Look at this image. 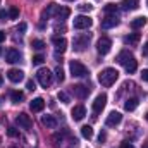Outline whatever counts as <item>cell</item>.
I'll list each match as a JSON object with an SVG mask.
<instances>
[{"instance_id":"1","label":"cell","mask_w":148,"mask_h":148,"mask_svg":"<svg viewBox=\"0 0 148 148\" xmlns=\"http://www.w3.org/2000/svg\"><path fill=\"white\" fill-rule=\"evenodd\" d=\"M117 62H119L121 66H124L126 71L129 74H133L136 71V67H138V64H136V60H134V55H133L129 50H122V52L117 55Z\"/></svg>"},{"instance_id":"2","label":"cell","mask_w":148,"mask_h":148,"mask_svg":"<svg viewBox=\"0 0 148 148\" xmlns=\"http://www.w3.org/2000/svg\"><path fill=\"white\" fill-rule=\"evenodd\" d=\"M117 77H119V73L115 71V69H112V67H107V69H103L102 73L98 74V81H100V84L102 86H112L115 81H117Z\"/></svg>"},{"instance_id":"3","label":"cell","mask_w":148,"mask_h":148,"mask_svg":"<svg viewBox=\"0 0 148 148\" xmlns=\"http://www.w3.org/2000/svg\"><path fill=\"white\" fill-rule=\"evenodd\" d=\"M69 69H71L73 77H86V76L90 74V73H88V69H86V66H84V64H81L79 60H71Z\"/></svg>"},{"instance_id":"4","label":"cell","mask_w":148,"mask_h":148,"mask_svg":"<svg viewBox=\"0 0 148 148\" xmlns=\"http://www.w3.org/2000/svg\"><path fill=\"white\" fill-rule=\"evenodd\" d=\"M36 79L43 88H48V86L52 84V81H53V74L50 73L47 67H43V69H40L36 73Z\"/></svg>"},{"instance_id":"5","label":"cell","mask_w":148,"mask_h":148,"mask_svg":"<svg viewBox=\"0 0 148 148\" xmlns=\"http://www.w3.org/2000/svg\"><path fill=\"white\" fill-rule=\"evenodd\" d=\"M90 40H91V35L90 33H84V35H79L73 40V45H74V50L76 52H83L88 45H90Z\"/></svg>"},{"instance_id":"6","label":"cell","mask_w":148,"mask_h":148,"mask_svg":"<svg viewBox=\"0 0 148 148\" xmlns=\"http://www.w3.org/2000/svg\"><path fill=\"white\" fill-rule=\"evenodd\" d=\"M91 24H93V21H91L90 16H77V17H74V28L76 29H88Z\"/></svg>"},{"instance_id":"7","label":"cell","mask_w":148,"mask_h":148,"mask_svg":"<svg viewBox=\"0 0 148 148\" xmlns=\"http://www.w3.org/2000/svg\"><path fill=\"white\" fill-rule=\"evenodd\" d=\"M110 47H112V41H110V38H107V36H102L98 40V43H97V50H98L100 55H107L110 52Z\"/></svg>"},{"instance_id":"8","label":"cell","mask_w":148,"mask_h":148,"mask_svg":"<svg viewBox=\"0 0 148 148\" xmlns=\"http://www.w3.org/2000/svg\"><path fill=\"white\" fill-rule=\"evenodd\" d=\"M16 122L19 124V127H23V129H31V126H33V121H31V117L28 115V114H19L17 117H16Z\"/></svg>"},{"instance_id":"9","label":"cell","mask_w":148,"mask_h":148,"mask_svg":"<svg viewBox=\"0 0 148 148\" xmlns=\"http://www.w3.org/2000/svg\"><path fill=\"white\" fill-rule=\"evenodd\" d=\"M73 93L74 97H77V98H86L88 97V93H90V88L88 86H84V84H74L73 86Z\"/></svg>"},{"instance_id":"10","label":"cell","mask_w":148,"mask_h":148,"mask_svg":"<svg viewBox=\"0 0 148 148\" xmlns=\"http://www.w3.org/2000/svg\"><path fill=\"white\" fill-rule=\"evenodd\" d=\"M105 103H107V95H98L97 98H95V102H93V112L95 114H98V112L103 110V107H105Z\"/></svg>"},{"instance_id":"11","label":"cell","mask_w":148,"mask_h":148,"mask_svg":"<svg viewBox=\"0 0 148 148\" xmlns=\"http://www.w3.org/2000/svg\"><path fill=\"white\" fill-rule=\"evenodd\" d=\"M5 60L10 62V64L19 62V60H21V53H19V50H16V48H9V50L5 52Z\"/></svg>"},{"instance_id":"12","label":"cell","mask_w":148,"mask_h":148,"mask_svg":"<svg viewBox=\"0 0 148 148\" xmlns=\"http://www.w3.org/2000/svg\"><path fill=\"white\" fill-rule=\"evenodd\" d=\"M52 43L55 45V50L57 52H66V48H67V40L66 38H62V36H53L52 38Z\"/></svg>"},{"instance_id":"13","label":"cell","mask_w":148,"mask_h":148,"mask_svg":"<svg viewBox=\"0 0 148 148\" xmlns=\"http://www.w3.org/2000/svg\"><path fill=\"white\" fill-rule=\"evenodd\" d=\"M117 24H119V19H117V16H105V19H102V28H103V29L115 28Z\"/></svg>"},{"instance_id":"14","label":"cell","mask_w":148,"mask_h":148,"mask_svg":"<svg viewBox=\"0 0 148 148\" xmlns=\"http://www.w3.org/2000/svg\"><path fill=\"white\" fill-rule=\"evenodd\" d=\"M7 77H9L12 83H19V81L24 79V73L19 71V69H10V71L7 73Z\"/></svg>"},{"instance_id":"15","label":"cell","mask_w":148,"mask_h":148,"mask_svg":"<svg viewBox=\"0 0 148 148\" xmlns=\"http://www.w3.org/2000/svg\"><path fill=\"white\" fill-rule=\"evenodd\" d=\"M121 121H122V115H121L119 112H110L109 117L105 119V124H107V126H117Z\"/></svg>"},{"instance_id":"16","label":"cell","mask_w":148,"mask_h":148,"mask_svg":"<svg viewBox=\"0 0 148 148\" xmlns=\"http://www.w3.org/2000/svg\"><path fill=\"white\" fill-rule=\"evenodd\" d=\"M57 9H59V5H55V3H48L47 9L41 12V19H48V17L55 16V14H57Z\"/></svg>"},{"instance_id":"17","label":"cell","mask_w":148,"mask_h":148,"mask_svg":"<svg viewBox=\"0 0 148 148\" xmlns=\"http://www.w3.org/2000/svg\"><path fill=\"white\" fill-rule=\"evenodd\" d=\"M41 124L45 127H48V129H55L57 127V119L53 115H43L41 117Z\"/></svg>"},{"instance_id":"18","label":"cell","mask_w":148,"mask_h":148,"mask_svg":"<svg viewBox=\"0 0 148 148\" xmlns=\"http://www.w3.org/2000/svg\"><path fill=\"white\" fill-rule=\"evenodd\" d=\"M71 114H73L74 121H81V119H84V115H86V109H84L83 105H76Z\"/></svg>"},{"instance_id":"19","label":"cell","mask_w":148,"mask_h":148,"mask_svg":"<svg viewBox=\"0 0 148 148\" xmlns=\"http://www.w3.org/2000/svg\"><path fill=\"white\" fill-rule=\"evenodd\" d=\"M43 107H45V100H43V98H35V100H31V103H29V109L33 112L43 110Z\"/></svg>"},{"instance_id":"20","label":"cell","mask_w":148,"mask_h":148,"mask_svg":"<svg viewBox=\"0 0 148 148\" xmlns=\"http://www.w3.org/2000/svg\"><path fill=\"white\" fill-rule=\"evenodd\" d=\"M122 9L124 10H134V9H138V5H140V0H122Z\"/></svg>"},{"instance_id":"21","label":"cell","mask_w":148,"mask_h":148,"mask_svg":"<svg viewBox=\"0 0 148 148\" xmlns=\"http://www.w3.org/2000/svg\"><path fill=\"white\" fill-rule=\"evenodd\" d=\"M69 14H71V10L67 9V7H59L57 9V19H60V21H64V19H67L69 17Z\"/></svg>"},{"instance_id":"22","label":"cell","mask_w":148,"mask_h":148,"mask_svg":"<svg viewBox=\"0 0 148 148\" xmlns=\"http://www.w3.org/2000/svg\"><path fill=\"white\" fill-rule=\"evenodd\" d=\"M145 24H147V17H136V19L131 21V28H133V29H140V28H143Z\"/></svg>"},{"instance_id":"23","label":"cell","mask_w":148,"mask_h":148,"mask_svg":"<svg viewBox=\"0 0 148 148\" xmlns=\"http://www.w3.org/2000/svg\"><path fill=\"white\" fill-rule=\"evenodd\" d=\"M103 12H105L107 16H117V14H119V7L114 5V3H107V5L103 7Z\"/></svg>"},{"instance_id":"24","label":"cell","mask_w":148,"mask_h":148,"mask_svg":"<svg viewBox=\"0 0 148 148\" xmlns=\"http://www.w3.org/2000/svg\"><path fill=\"white\" fill-rule=\"evenodd\" d=\"M136 107H138V98H127L126 103H124V109L127 112H133Z\"/></svg>"},{"instance_id":"25","label":"cell","mask_w":148,"mask_h":148,"mask_svg":"<svg viewBox=\"0 0 148 148\" xmlns=\"http://www.w3.org/2000/svg\"><path fill=\"white\" fill-rule=\"evenodd\" d=\"M138 41H140V35L138 33H131V35L124 36V43L126 45H136Z\"/></svg>"},{"instance_id":"26","label":"cell","mask_w":148,"mask_h":148,"mask_svg":"<svg viewBox=\"0 0 148 148\" xmlns=\"http://www.w3.org/2000/svg\"><path fill=\"white\" fill-rule=\"evenodd\" d=\"M81 134H83V138H86V140L93 138V127H91V126H83V127H81Z\"/></svg>"},{"instance_id":"27","label":"cell","mask_w":148,"mask_h":148,"mask_svg":"<svg viewBox=\"0 0 148 148\" xmlns=\"http://www.w3.org/2000/svg\"><path fill=\"white\" fill-rule=\"evenodd\" d=\"M10 98H12L14 103H21V102L24 100V95H23L21 91H12V93H10Z\"/></svg>"},{"instance_id":"28","label":"cell","mask_w":148,"mask_h":148,"mask_svg":"<svg viewBox=\"0 0 148 148\" xmlns=\"http://www.w3.org/2000/svg\"><path fill=\"white\" fill-rule=\"evenodd\" d=\"M31 47H33L35 50H43V48H45V41H41V40H33V41H31Z\"/></svg>"},{"instance_id":"29","label":"cell","mask_w":148,"mask_h":148,"mask_svg":"<svg viewBox=\"0 0 148 148\" xmlns=\"http://www.w3.org/2000/svg\"><path fill=\"white\" fill-rule=\"evenodd\" d=\"M9 17L10 19H17L19 17V9L17 7H10L9 9Z\"/></svg>"},{"instance_id":"30","label":"cell","mask_w":148,"mask_h":148,"mask_svg":"<svg viewBox=\"0 0 148 148\" xmlns=\"http://www.w3.org/2000/svg\"><path fill=\"white\" fill-rule=\"evenodd\" d=\"M59 100H60L62 103H69V102H71V98H69V95H67L66 91H59Z\"/></svg>"},{"instance_id":"31","label":"cell","mask_w":148,"mask_h":148,"mask_svg":"<svg viewBox=\"0 0 148 148\" xmlns=\"http://www.w3.org/2000/svg\"><path fill=\"white\" fill-rule=\"evenodd\" d=\"M55 77L59 79V83L64 81V71H62V67H55Z\"/></svg>"},{"instance_id":"32","label":"cell","mask_w":148,"mask_h":148,"mask_svg":"<svg viewBox=\"0 0 148 148\" xmlns=\"http://www.w3.org/2000/svg\"><path fill=\"white\" fill-rule=\"evenodd\" d=\"M7 134H9L10 138H17V136H19V131H17L16 127H9V129H7Z\"/></svg>"},{"instance_id":"33","label":"cell","mask_w":148,"mask_h":148,"mask_svg":"<svg viewBox=\"0 0 148 148\" xmlns=\"http://www.w3.org/2000/svg\"><path fill=\"white\" fill-rule=\"evenodd\" d=\"M43 60H45L43 55H35V57H33V66H40V64H43Z\"/></svg>"},{"instance_id":"34","label":"cell","mask_w":148,"mask_h":148,"mask_svg":"<svg viewBox=\"0 0 148 148\" xmlns=\"http://www.w3.org/2000/svg\"><path fill=\"white\" fill-rule=\"evenodd\" d=\"M26 88H28L29 91H33V90H36V84H35V81H33V79H29V81L26 83Z\"/></svg>"},{"instance_id":"35","label":"cell","mask_w":148,"mask_h":148,"mask_svg":"<svg viewBox=\"0 0 148 148\" xmlns=\"http://www.w3.org/2000/svg\"><path fill=\"white\" fill-rule=\"evenodd\" d=\"M53 141H55V147H59L62 141H64V138H62V134H55L53 136Z\"/></svg>"},{"instance_id":"36","label":"cell","mask_w":148,"mask_h":148,"mask_svg":"<svg viewBox=\"0 0 148 148\" xmlns=\"http://www.w3.org/2000/svg\"><path fill=\"white\" fill-rule=\"evenodd\" d=\"M79 10H83V12L88 10V12H90V10H91V5H90V3H81V5H79Z\"/></svg>"},{"instance_id":"37","label":"cell","mask_w":148,"mask_h":148,"mask_svg":"<svg viewBox=\"0 0 148 148\" xmlns=\"http://www.w3.org/2000/svg\"><path fill=\"white\" fill-rule=\"evenodd\" d=\"M7 17H9V12H7V10H0V19H2V21H5Z\"/></svg>"},{"instance_id":"38","label":"cell","mask_w":148,"mask_h":148,"mask_svg":"<svg viewBox=\"0 0 148 148\" xmlns=\"http://www.w3.org/2000/svg\"><path fill=\"white\" fill-rule=\"evenodd\" d=\"M141 79L143 81H148V69H143L141 71Z\"/></svg>"},{"instance_id":"39","label":"cell","mask_w":148,"mask_h":148,"mask_svg":"<svg viewBox=\"0 0 148 148\" xmlns=\"http://www.w3.org/2000/svg\"><path fill=\"white\" fill-rule=\"evenodd\" d=\"M121 148H134V147H133L129 141H122V143H121Z\"/></svg>"},{"instance_id":"40","label":"cell","mask_w":148,"mask_h":148,"mask_svg":"<svg viewBox=\"0 0 148 148\" xmlns=\"http://www.w3.org/2000/svg\"><path fill=\"white\" fill-rule=\"evenodd\" d=\"M17 31H21V33H23V31H26V23H21V24L17 26Z\"/></svg>"},{"instance_id":"41","label":"cell","mask_w":148,"mask_h":148,"mask_svg":"<svg viewBox=\"0 0 148 148\" xmlns=\"http://www.w3.org/2000/svg\"><path fill=\"white\" fill-rule=\"evenodd\" d=\"M55 31H57V33H60V31L64 33V31H66V28H64V26H59V24H57V26H55Z\"/></svg>"},{"instance_id":"42","label":"cell","mask_w":148,"mask_h":148,"mask_svg":"<svg viewBox=\"0 0 148 148\" xmlns=\"http://www.w3.org/2000/svg\"><path fill=\"white\" fill-rule=\"evenodd\" d=\"M5 38H7L5 31H0V43H2V41H5Z\"/></svg>"},{"instance_id":"43","label":"cell","mask_w":148,"mask_h":148,"mask_svg":"<svg viewBox=\"0 0 148 148\" xmlns=\"http://www.w3.org/2000/svg\"><path fill=\"white\" fill-rule=\"evenodd\" d=\"M98 141L102 143V141H105V133H100V136H98Z\"/></svg>"},{"instance_id":"44","label":"cell","mask_w":148,"mask_h":148,"mask_svg":"<svg viewBox=\"0 0 148 148\" xmlns=\"http://www.w3.org/2000/svg\"><path fill=\"white\" fill-rule=\"evenodd\" d=\"M143 55H148V43H145V47H143Z\"/></svg>"},{"instance_id":"45","label":"cell","mask_w":148,"mask_h":148,"mask_svg":"<svg viewBox=\"0 0 148 148\" xmlns=\"http://www.w3.org/2000/svg\"><path fill=\"white\" fill-rule=\"evenodd\" d=\"M0 86H2V77H0Z\"/></svg>"},{"instance_id":"46","label":"cell","mask_w":148,"mask_h":148,"mask_svg":"<svg viewBox=\"0 0 148 148\" xmlns=\"http://www.w3.org/2000/svg\"><path fill=\"white\" fill-rule=\"evenodd\" d=\"M145 148H148V143H147V145H145Z\"/></svg>"},{"instance_id":"47","label":"cell","mask_w":148,"mask_h":148,"mask_svg":"<svg viewBox=\"0 0 148 148\" xmlns=\"http://www.w3.org/2000/svg\"><path fill=\"white\" fill-rule=\"evenodd\" d=\"M67 2H74V0H67Z\"/></svg>"},{"instance_id":"48","label":"cell","mask_w":148,"mask_h":148,"mask_svg":"<svg viewBox=\"0 0 148 148\" xmlns=\"http://www.w3.org/2000/svg\"><path fill=\"white\" fill-rule=\"evenodd\" d=\"M0 53H2V48H0Z\"/></svg>"},{"instance_id":"49","label":"cell","mask_w":148,"mask_h":148,"mask_svg":"<svg viewBox=\"0 0 148 148\" xmlns=\"http://www.w3.org/2000/svg\"><path fill=\"white\" fill-rule=\"evenodd\" d=\"M147 119H148V114H147Z\"/></svg>"},{"instance_id":"50","label":"cell","mask_w":148,"mask_h":148,"mask_svg":"<svg viewBox=\"0 0 148 148\" xmlns=\"http://www.w3.org/2000/svg\"><path fill=\"white\" fill-rule=\"evenodd\" d=\"M0 103H2V100H0Z\"/></svg>"},{"instance_id":"51","label":"cell","mask_w":148,"mask_h":148,"mask_svg":"<svg viewBox=\"0 0 148 148\" xmlns=\"http://www.w3.org/2000/svg\"><path fill=\"white\" fill-rule=\"evenodd\" d=\"M147 3H148V0H147Z\"/></svg>"}]
</instances>
